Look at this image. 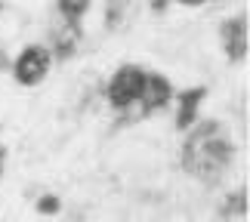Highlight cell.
<instances>
[{
  "label": "cell",
  "instance_id": "7a4b0ae2",
  "mask_svg": "<svg viewBox=\"0 0 250 222\" xmlns=\"http://www.w3.org/2000/svg\"><path fill=\"white\" fill-rule=\"evenodd\" d=\"M146 68H139V65H121L118 71L111 74V81L108 86H105V99H108V105L114 111H121V114H127L136 108V102H139V93H142V86H146Z\"/></svg>",
  "mask_w": 250,
  "mask_h": 222
},
{
  "label": "cell",
  "instance_id": "8fae6325",
  "mask_svg": "<svg viewBox=\"0 0 250 222\" xmlns=\"http://www.w3.org/2000/svg\"><path fill=\"white\" fill-rule=\"evenodd\" d=\"M148 3H151V9H155V13H164L170 0H148Z\"/></svg>",
  "mask_w": 250,
  "mask_h": 222
},
{
  "label": "cell",
  "instance_id": "4fadbf2b",
  "mask_svg": "<svg viewBox=\"0 0 250 222\" xmlns=\"http://www.w3.org/2000/svg\"><path fill=\"white\" fill-rule=\"evenodd\" d=\"M3 163H6V145H0V176H3Z\"/></svg>",
  "mask_w": 250,
  "mask_h": 222
},
{
  "label": "cell",
  "instance_id": "52a82bcc",
  "mask_svg": "<svg viewBox=\"0 0 250 222\" xmlns=\"http://www.w3.org/2000/svg\"><path fill=\"white\" fill-rule=\"evenodd\" d=\"M78 43H81V25H71V22H62L53 28V46H50V56L53 59H71L78 53Z\"/></svg>",
  "mask_w": 250,
  "mask_h": 222
},
{
  "label": "cell",
  "instance_id": "3957f363",
  "mask_svg": "<svg viewBox=\"0 0 250 222\" xmlns=\"http://www.w3.org/2000/svg\"><path fill=\"white\" fill-rule=\"evenodd\" d=\"M50 68H53L50 46L28 43L25 50L16 56V62H13V77H16V83H22V86H37V83L46 81Z\"/></svg>",
  "mask_w": 250,
  "mask_h": 222
},
{
  "label": "cell",
  "instance_id": "5b68a950",
  "mask_svg": "<svg viewBox=\"0 0 250 222\" xmlns=\"http://www.w3.org/2000/svg\"><path fill=\"white\" fill-rule=\"evenodd\" d=\"M219 40H223L226 59L229 62H244L247 46H250V28H247V13L232 16L219 25Z\"/></svg>",
  "mask_w": 250,
  "mask_h": 222
},
{
  "label": "cell",
  "instance_id": "7c38bea8",
  "mask_svg": "<svg viewBox=\"0 0 250 222\" xmlns=\"http://www.w3.org/2000/svg\"><path fill=\"white\" fill-rule=\"evenodd\" d=\"M176 3H182V6H204L207 0H176Z\"/></svg>",
  "mask_w": 250,
  "mask_h": 222
},
{
  "label": "cell",
  "instance_id": "277c9868",
  "mask_svg": "<svg viewBox=\"0 0 250 222\" xmlns=\"http://www.w3.org/2000/svg\"><path fill=\"white\" fill-rule=\"evenodd\" d=\"M170 102H173V83L164 74L148 71L146 86H142V93H139V102H136V108H133V118H151V114L164 111Z\"/></svg>",
  "mask_w": 250,
  "mask_h": 222
},
{
  "label": "cell",
  "instance_id": "30bf717a",
  "mask_svg": "<svg viewBox=\"0 0 250 222\" xmlns=\"http://www.w3.org/2000/svg\"><path fill=\"white\" fill-rule=\"evenodd\" d=\"M59 210H62V201L56 195H43L41 201H37V213H43V216H56Z\"/></svg>",
  "mask_w": 250,
  "mask_h": 222
},
{
  "label": "cell",
  "instance_id": "8992f818",
  "mask_svg": "<svg viewBox=\"0 0 250 222\" xmlns=\"http://www.w3.org/2000/svg\"><path fill=\"white\" fill-rule=\"evenodd\" d=\"M207 96V86H191V90H182L176 96V130H191L198 121V108Z\"/></svg>",
  "mask_w": 250,
  "mask_h": 222
},
{
  "label": "cell",
  "instance_id": "9c48e42d",
  "mask_svg": "<svg viewBox=\"0 0 250 222\" xmlns=\"http://www.w3.org/2000/svg\"><path fill=\"white\" fill-rule=\"evenodd\" d=\"M226 219H244L247 216V185H241L238 191H232V195L226 198L223 210H219Z\"/></svg>",
  "mask_w": 250,
  "mask_h": 222
},
{
  "label": "cell",
  "instance_id": "6da1fadb",
  "mask_svg": "<svg viewBox=\"0 0 250 222\" xmlns=\"http://www.w3.org/2000/svg\"><path fill=\"white\" fill-rule=\"evenodd\" d=\"M179 161L191 179L204 182V185H216L235 161V142L223 127V121H195V127L186 130Z\"/></svg>",
  "mask_w": 250,
  "mask_h": 222
},
{
  "label": "cell",
  "instance_id": "ba28073f",
  "mask_svg": "<svg viewBox=\"0 0 250 222\" xmlns=\"http://www.w3.org/2000/svg\"><path fill=\"white\" fill-rule=\"evenodd\" d=\"M56 9H59L62 22L81 25V19L90 13V0H56Z\"/></svg>",
  "mask_w": 250,
  "mask_h": 222
}]
</instances>
